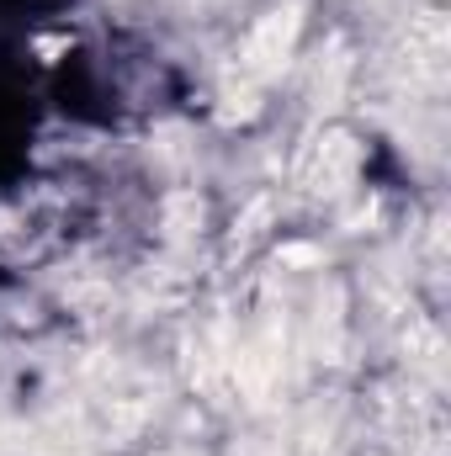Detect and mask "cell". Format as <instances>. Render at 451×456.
I'll return each mask as SVG.
<instances>
[{
    "label": "cell",
    "mask_w": 451,
    "mask_h": 456,
    "mask_svg": "<svg viewBox=\"0 0 451 456\" xmlns=\"http://www.w3.org/2000/svg\"><path fill=\"white\" fill-rule=\"evenodd\" d=\"M298 32H303V5H276V11H266V16L250 27V37H244L239 75H244L250 86L276 80V75L287 69L292 48H298Z\"/></svg>",
    "instance_id": "cell-1"
},
{
    "label": "cell",
    "mask_w": 451,
    "mask_h": 456,
    "mask_svg": "<svg viewBox=\"0 0 451 456\" xmlns=\"http://www.w3.org/2000/svg\"><path fill=\"white\" fill-rule=\"evenodd\" d=\"M356 170H361V149H356V138L350 133H319L308 149H303V159H298V186L303 191H314V197H335L345 191L350 181H356Z\"/></svg>",
    "instance_id": "cell-2"
},
{
    "label": "cell",
    "mask_w": 451,
    "mask_h": 456,
    "mask_svg": "<svg viewBox=\"0 0 451 456\" xmlns=\"http://www.w3.org/2000/svg\"><path fill=\"white\" fill-rule=\"evenodd\" d=\"M197 224H202V197L197 191H181V197L165 202V233L170 239H186Z\"/></svg>",
    "instance_id": "cell-3"
},
{
    "label": "cell",
    "mask_w": 451,
    "mask_h": 456,
    "mask_svg": "<svg viewBox=\"0 0 451 456\" xmlns=\"http://www.w3.org/2000/svg\"><path fill=\"white\" fill-rule=\"evenodd\" d=\"M404 345H409V355H414L420 366H436V361H441V335H436L430 324H420V319L409 324V340Z\"/></svg>",
    "instance_id": "cell-4"
},
{
    "label": "cell",
    "mask_w": 451,
    "mask_h": 456,
    "mask_svg": "<svg viewBox=\"0 0 451 456\" xmlns=\"http://www.w3.org/2000/svg\"><path fill=\"white\" fill-rule=\"evenodd\" d=\"M271 213H276V202H271V197H260V202H255V208L244 213V224L234 228V239H239V244L260 239V233H266V224H271Z\"/></svg>",
    "instance_id": "cell-5"
},
{
    "label": "cell",
    "mask_w": 451,
    "mask_h": 456,
    "mask_svg": "<svg viewBox=\"0 0 451 456\" xmlns=\"http://www.w3.org/2000/svg\"><path fill=\"white\" fill-rule=\"evenodd\" d=\"M282 260H287V265H314V260H319V249H308V244H292V249H282Z\"/></svg>",
    "instance_id": "cell-6"
}]
</instances>
